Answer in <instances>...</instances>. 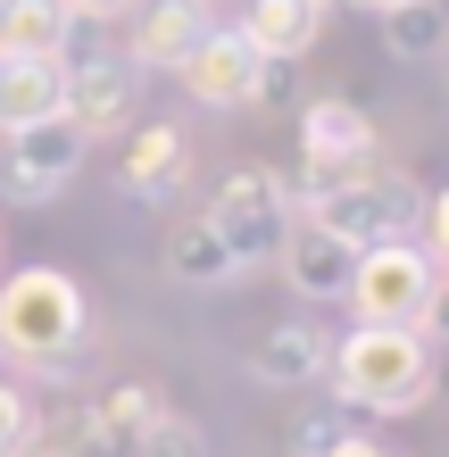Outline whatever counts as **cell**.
<instances>
[{
  "mask_svg": "<svg viewBox=\"0 0 449 457\" xmlns=\"http://www.w3.org/2000/svg\"><path fill=\"white\" fill-rule=\"evenodd\" d=\"M325 358H333V333L292 316V325H267V341L250 349V374L275 383V391H300V383H325Z\"/></svg>",
  "mask_w": 449,
  "mask_h": 457,
  "instance_id": "obj_14",
  "label": "cell"
},
{
  "mask_svg": "<svg viewBox=\"0 0 449 457\" xmlns=\"http://www.w3.org/2000/svg\"><path fill=\"white\" fill-rule=\"evenodd\" d=\"M134 457H208V433H200L192 416H175V408H167V416L142 433V449H134Z\"/></svg>",
  "mask_w": 449,
  "mask_h": 457,
  "instance_id": "obj_21",
  "label": "cell"
},
{
  "mask_svg": "<svg viewBox=\"0 0 449 457\" xmlns=\"http://www.w3.org/2000/svg\"><path fill=\"white\" fill-rule=\"evenodd\" d=\"M325 374H333V399L358 408V416H416L433 399V383H441L433 341L400 333V325H350L333 341Z\"/></svg>",
  "mask_w": 449,
  "mask_h": 457,
  "instance_id": "obj_2",
  "label": "cell"
},
{
  "mask_svg": "<svg viewBox=\"0 0 449 457\" xmlns=\"http://www.w3.org/2000/svg\"><path fill=\"white\" fill-rule=\"evenodd\" d=\"M350 433V416H300V433H292V449L300 457H333V441Z\"/></svg>",
  "mask_w": 449,
  "mask_h": 457,
  "instance_id": "obj_24",
  "label": "cell"
},
{
  "mask_svg": "<svg viewBox=\"0 0 449 457\" xmlns=\"http://www.w3.org/2000/svg\"><path fill=\"white\" fill-rule=\"evenodd\" d=\"M366 9H375V17H391V9H425V0H366Z\"/></svg>",
  "mask_w": 449,
  "mask_h": 457,
  "instance_id": "obj_28",
  "label": "cell"
},
{
  "mask_svg": "<svg viewBox=\"0 0 449 457\" xmlns=\"http://www.w3.org/2000/svg\"><path fill=\"white\" fill-rule=\"evenodd\" d=\"M84 341H92V300L67 266H17L0 283V358L17 374L67 383L84 366Z\"/></svg>",
  "mask_w": 449,
  "mask_h": 457,
  "instance_id": "obj_1",
  "label": "cell"
},
{
  "mask_svg": "<svg viewBox=\"0 0 449 457\" xmlns=\"http://www.w3.org/2000/svg\"><path fill=\"white\" fill-rule=\"evenodd\" d=\"M375 158H383V133H375V117H366L358 100L325 92V100H308V109H300V167H325V175H366Z\"/></svg>",
  "mask_w": 449,
  "mask_h": 457,
  "instance_id": "obj_8",
  "label": "cell"
},
{
  "mask_svg": "<svg viewBox=\"0 0 449 457\" xmlns=\"http://www.w3.org/2000/svg\"><path fill=\"white\" fill-rule=\"evenodd\" d=\"M208 225H217V241L233 250V266H267L283 258V241H292V192H283V175L275 167H233L217 192H208Z\"/></svg>",
  "mask_w": 449,
  "mask_h": 457,
  "instance_id": "obj_4",
  "label": "cell"
},
{
  "mask_svg": "<svg viewBox=\"0 0 449 457\" xmlns=\"http://www.w3.org/2000/svg\"><path fill=\"white\" fill-rule=\"evenodd\" d=\"M333 457H400V449L375 441V433H341V441H333Z\"/></svg>",
  "mask_w": 449,
  "mask_h": 457,
  "instance_id": "obj_27",
  "label": "cell"
},
{
  "mask_svg": "<svg viewBox=\"0 0 449 457\" xmlns=\"http://www.w3.org/2000/svg\"><path fill=\"white\" fill-rule=\"evenodd\" d=\"M134 100H142V75L125 67V50L67 75V125L84 133V142H100V133H125V125H134Z\"/></svg>",
  "mask_w": 449,
  "mask_h": 457,
  "instance_id": "obj_10",
  "label": "cell"
},
{
  "mask_svg": "<svg viewBox=\"0 0 449 457\" xmlns=\"http://www.w3.org/2000/svg\"><path fill=\"white\" fill-rule=\"evenodd\" d=\"M283 275H292V291H300V300H341V291H350V250H341V241H325V233H316L308 217L292 225V241H283Z\"/></svg>",
  "mask_w": 449,
  "mask_h": 457,
  "instance_id": "obj_16",
  "label": "cell"
},
{
  "mask_svg": "<svg viewBox=\"0 0 449 457\" xmlns=\"http://www.w3.org/2000/svg\"><path fill=\"white\" fill-rule=\"evenodd\" d=\"M416 333H425V341H433V358H441V349H449V275L433 283V300H425V316H416Z\"/></svg>",
  "mask_w": 449,
  "mask_h": 457,
  "instance_id": "obj_25",
  "label": "cell"
},
{
  "mask_svg": "<svg viewBox=\"0 0 449 457\" xmlns=\"http://www.w3.org/2000/svg\"><path fill=\"white\" fill-rule=\"evenodd\" d=\"M325 25H333L325 0H250L242 34L258 42V59H267V67H292V59H308V50L325 42Z\"/></svg>",
  "mask_w": 449,
  "mask_h": 457,
  "instance_id": "obj_12",
  "label": "cell"
},
{
  "mask_svg": "<svg viewBox=\"0 0 449 457\" xmlns=\"http://www.w3.org/2000/svg\"><path fill=\"white\" fill-rule=\"evenodd\" d=\"M84 133H75L67 117H50V125H25V133H9V158H0V192L9 200H25V208H42V200H59L67 183H75V167H84Z\"/></svg>",
  "mask_w": 449,
  "mask_h": 457,
  "instance_id": "obj_7",
  "label": "cell"
},
{
  "mask_svg": "<svg viewBox=\"0 0 449 457\" xmlns=\"http://www.w3.org/2000/svg\"><path fill=\"white\" fill-rule=\"evenodd\" d=\"M67 117V67L59 59H0V133Z\"/></svg>",
  "mask_w": 449,
  "mask_h": 457,
  "instance_id": "obj_13",
  "label": "cell"
},
{
  "mask_svg": "<svg viewBox=\"0 0 449 457\" xmlns=\"http://www.w3.org/2000/svg\"><path fill=\"white\" fill-rule=\"evenodd\" d=\"M183 92L200 109H258V100H283V67L258 59L242 25H208V42L183 59Z\"/></svg>",
  "mask_w": 449,
  "mask_h": 457,
  "instance_id": "obj_6",
  "label": "cell"
},
{
  "mask_svg": "<svg viewBox=\"0 0 449 457\" xmlns=\"http://www.w3.org/2000/svg\"><path fill=\"white\" fill-rule=\"evenodd\" d=\"M59 9H67V17H100V25H109V17H134L142 0H59Z\"/></svg>",
  "mask_w": 449,
  "mask_h": 457,
  "instance_id": "obj_26",
  "label": "cell"
},
{
  "mask_svg": "<svg viewBox=\"0 0 449 457\" xmlns=\"http://www.w3.org/2000/svg\"><path fill=\"white\" fill-rule=\"evenodd\" d=\"M425 200L433 192L408 167L375 158L366 175H341L333 192L308 208V225L325 233V241H341L350 258H366V250H383V241H416V233H425Z\"/></svg>",
  "mask_w": 449,
  "mask_h": 457,
  "instance_id": "obj_3",
  "label": "cell"
},
{
  "mask_svg": "<svg viewBox=\"0 0 449 457\" xmlns=\"http://www.w3.org/2000/svg\"><path fill=\"white\" fill-rule=\"evenodd\" d=\"M183 175H192V133H183L175 117L134 125V142H125V158H117V183H125V192H134V200H175Z\"/></svg>",
  "mask_w": 449,
  "mask_h": 457,
  "instance_id": "obj_11",
  "label": "cell"
},
{
  "mask_svg": "<svg viewBox=\"0 0 449 457\" xmlns=\"http://www.w3.org/2000/svg\"><path fill=\"white\" fill-rule=\"evenodd\" d=\"M34 441H42L34 399H25L17 383H0V457H34Z\"/></svg>",
  "mask_w": 449,
  "mask_h": 457,
  "instance_id": "obj_20",
  "label": "cell"
},
{
  "mask_svg": "<svg viewBox=\"0 0 449 457\" xmlns=\"http://www.w3.org/2000/svg\"><path fill=\"white\" fill-rule=\"evenodd\" d=\"M92 408L109 424H125V433H150V424L167 416V391H158V383H117L109 399H92Z\"/></svg>",
  "mask_w": 449,
  "mask_h": 457,
  "instance_id": "obj_19",
  "label": "cell"
},
{
  "mask_svg": "<svg viewBox=\"0 0 449 457\" xmlns=\"http://www.w3.org/2000/svg\"><path fill=\"white\" fill-rule=\"evenodd\" d=\"M441 67H449V50H441Z\"/></svg>",
  "mask_w": 449,
  "mask_h": 457,
  "instance_id": "obj_29",
  "label": "cell"
},
{
  "mask_svg": "<svg viewBox=\"0 0 449 457\" xmlns=\"http://www.w3.org/2000/svg\"><path fill=\"white\" fill-rule=\"evenodd\" d=\"M416 250L433 258V275H449V183L425 200V241H416Z\"/></svg>",
  "mask_w": 449,
  "mask_h": 457,
  "instance_id": "obj_23",
  "label": "cell"
},
{
  "mask_svg": "<svg viewBox=\"0 0 449 457\" xmlns=\"http://www.w3.org/2000/svg\"><path fill=\"white\" fill-rule=\"evenodd\" d=\"M325 9H333V0H325Z\"/></svg>",
  "mask_w": 449,
  "mask_h": 457,
  "instance_id": "obj_30",
  "label": "cell"
},
{
  "mask_svg": "<svg viewBox=\"0 0 449 457\" xmlns=\"http://www.w3.org/2000/svg\"><path fill=\"white\" fill-rule=\"evenodd\" d=\"M158 258H167V283H183V291H233V283H242V266H233V250L217 241L208 217H183Z\"/></svg>",
  "mask_w": 449,
  "mask_h": 457,
  "instance_id": "obj_15",
  "label": "cell"
},
{
  "mask_svg": "<svg viewBox=\"0 0 449 457\" xmlns=\"http://www.w3.org/2000/svg\"><path fill=\"white\" fill-rule=\"evenodd\" d=\"M92 59H117V42H109V25L100 17H67V42H59V67H92Z\"/></svg>",
  "mask_w": 449,
  "mask_h": 457,
  "instance_id": "obj_22",
  "label": "cell"
},
{
  "mask_svg": "<svg viewBox=\"0 0 449 457\" xmlns=\"http://www.w3.org/2000/svg\"><path fill=\"white\" fill-rule=\"evenodd\" d=\"M433 258L416 250V241H383V250H366L358 266H350V291H341V308L358 316V325H400V333H416V316H425V300H433Z\"/></svg>",
  "mask_w": 449,
  "mask_h": 457,
  "instance_id": "obj_5",
  "label": "cell"
},
{
  "mask_svg": "<svg viewBox=\"0 0 449 457\" xmlns=\"http://www.w3.org/2000/svg\"><path fill=\"white\" fill-rule=\"evenodd\" d=\"M383 50H391V59H441V50H449L441 0H425V9H391L383 17Z\"/></svg>",
  "mask_w": 449,
  "mask_h": 457,
  "instance_id": "obj_18",
  "label": "cell"
},
{
  "mask_svg": "<svg viewBox=\"0 0 449 457\" xmlns=\"http://www.w3.org/2000/svg\"><path fill=\"white\" fill-rule=\"evenodd\" d=\"M67 9L59 0H0V59H59Z\"/></svg>",
  "mask_w": 449,
  "mask_h": 457,
  "instance_id": "obj_17",
  "label": "cell"
},
{
  "mask_svg": "<svg viewBox=\"0 0 449 457\" xmlns=\"http://www.w3.org/2000/svg\"><path fill=\"white\" fill-rule=\"evenodd\" d=\"M200 42H208V0H142L125 67L134 75H183V59H192Z\"/></svg>",
  "mask_w": 449,
  "mask_h": 457,
  "instance_id": "obj_9",
  "label": "cell"
}]
</instances>
